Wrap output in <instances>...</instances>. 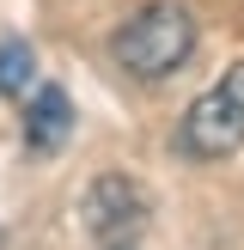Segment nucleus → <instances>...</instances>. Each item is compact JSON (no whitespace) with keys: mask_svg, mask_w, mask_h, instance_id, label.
I'll use <instances>...</instances> for the list:
<instances>
[{"mask_svg":"<svg viewBox=\"0 0 244 250\" xmlns=\"http://www.w3.org/2000/svg\"><path fill=\"white\" fill-rule=\"evenodd\" d=\"M110 55H116V67L128 80H146V85L171 80L195 55V19L183 6H171V0H153L134 19H122V31L110 37Z\"/></svg>","mask_w":244,"mask_h":250,"instance_id":"1","label":"nucleus"},{"mask_svg":"<svg viewBox=\"0 0 244 250\" xmlns=\"http://www.w3.org/2000/svg\"><path fill=\"white\" fill-rule=\"evenodd\" d=\"M238 146H244V61L226 67L177 116V153L195 159V165H214V159L238 153Z\"/></svg>","mask_w":244,"mask_h":250,"instance_id":"2","label":"nucleus"},{"mask_svg":"<svg viewBox=\"0 0 244 250\" xmlns=\"http://www.w3.org/2000/svg\"><path fill=\"white\" fill-rule=\"evenodd\" d=\"M80 214H85V232L98 238V250H134V238L146 232V189L134 177H122V171H104V177L85 189V202H80Z\"/></svg>","mask_w":244,"mask_h":250,"instance_id":"3","label":"nucleus"},{"mask_svg":"<svg viewBox=\"0 0 244 250\" xmlns=\"http://www.w3.org/2000/svg\"><path fill=\"white\" fill-rule=\"evenodd\" d=\"M67 128H73L67 92H61V85H37L31 104H24V141H31L37 153H55V146L67 141Z\"/></svg>","mask_w":244,"mask_h":250,"instance_id":"4","label":"nucleus"},{"mask_svg":"<svg viewBox=\"0 0 244 250\" xmlns=\"http://www.w3.org/2000/svg\"><path fill=\"white\" fill-rule=\"evenodd\" d=\"M31 80H37L31 43H24V37H6V43H0V92H6V98H24Z\"/></svg>","mask_w":244,"mask_h":250,"instance_id":"5","label":"nucleus"}]
</instances>
